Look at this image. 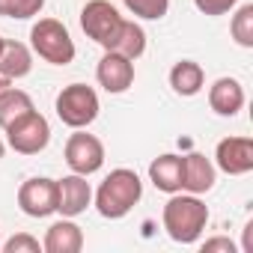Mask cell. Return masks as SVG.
<instances>
[{"label": "cell", "mask_w": 253, "mask_h": 253, "mask_svg": "<svg viewBox=\"0 0 253 253\" xmlns=\"http://www.w3.org/2000/svg\"><path fill=\"white\" fill-rule=\"evenodd\" d=\"M161 220H164V229L167 235L176 241V244H194L200 241L206 223H209V206L200 200V194H170L164 211H161Z\"/></svg>", "instance_id": "obj_1"}, {"label": "cell", "mask_w": 253, "mask_h": 253, "mask_svg": "<svg viewBox=\"0 0 253 253\" xmlns=\"http://www.w3.org/2000/svg\"><path fill=\"white\" fill-rule=\"evenodd\" d=\"M143 197V182L134 170L128 167H116L107 173V179L98 185L95 191V209L101 217L107 220H119L125 217Z\"/></svg>", "instance_id": "obj_2"}, {"label": "cell", "mask_w": 253, "mask_h": 253, "mask_svg": "<svg viewBox=\"0 0 253 253\" xmlns=\"http://www.w3.org/2000/svg\"><path fill=\"white\" fill-rule=\"evenodd\" d=\"M30 45L33 51L51 63V66H69L75 60V42H72V33L66 30L63 21L57 18H39L30 30Z\"/></svg>", "instance_id": "obj_3"}, {"label": "cell", "mask_w": 253, "mask_h": 253, "mask_svg": "<svg viewBox=\"0 0 253 253\" xmlns=\"http://www.w3.org/2000/svg\"><path fill=\"white\" fill-rule=\"evenodd\" d=\"M54 107H57L60 122L69 125V128H86V125L95 122V116L101 110L95 89L86 86V84H69V86H63L60 95H57V101H54Z\"/></svg>", "instance_id": "obj_4"}, {"label": "cell", "mask_w": 253, "mask_h": 253, "mask_svg": "<svg viewBox=\"0 0 253 253\" xmlns=\"http://www.w3.org/2000/svg\"><path fill=\"white\" fill-rule=\"evenodd\" d=\"M3 131H6V146L15 149L18 155H39L51 143V125L39 110L24 113Z\"/></svg>", "instance_id": "obj_5"}, {"label": "cell", "mask_w": 253, "mask_h": 253, "mask_svg": "<svg viewBox=\"0 0 253 253\" xmlns=\"http://www.w3.org/2000/svg\"><path fill=\"white\" fill-rule=\"evenodd\" d=\"M122 21L125 18L119 15V9L113 3H107V0H89V3L81 9V27H84V33L95 45H101L104 51L116 42V36L122 30Z\"/></svg>", "instance_id": "obj_6"}, {"label": "cell", "mask_w": 253, "mask_h": 253, "mask_svg": "<svg viewBox=\"0 0 253 253\" xmlns=\"http://www.w3.org/2000/svg\"><path fill=\"white\" fill-rule=\"evenodd\" d=\"M63 155H66L69 170L81 176H92L104 167V143L95 134H86L81 128H75V134L66 140Z\"/></svg>", "instance_id": "obj_7"}, {"label": "cell", "mask_w": 253, "mask_h": 253, "mask_svg": "<svg viewBox=\"0 0 253 253\" xmlns=\"http://www.w3.org/2000/svg\"><path fill=\"white\" fill-rule=\"evenodd\" d=\"M18 209L27 217H48L57 211V179H27L18 188Z\"/></svg>", "instance_id": "obj_8"}, {"label": "cell", "mask_w": 253, "mask_h": 253, "mask_svg": "<svg viewBox=\"0 0 253 253\" xmlns=\"http://www.w3.org/2000/svg\"><path fill=\"white\" fill-rule=\"evenodd\" d=\"M95 81H98V86H104L110 95L125 92V89L134 84V60L122 57V54H116V51H104V57H101L98 66H95Z\"/></svg>", "instance_id": "obj_9"}, {"label": "cell", "mask_w": 253, "mask_h": 253, "mask_svg": "<svg viewBox=\"0 0 253 253\" xmlns=\"http://www.w3.org/2000/svg\"><path fill=\"white\" fill-rule=\"evenodd\" d=\"M92 203V188L86 182V176L81 173H72V176H63L57 179V211L63 217H78L89 209Z\"/></svg>", "instance_id": "obj_10"}, {"label": "cell", "mask_w": 253, "mask_h": 253, "mask_svg": "<svg viewBox=\"0 0 253 253\" xmlns=\"http://www.w3.org/2000/svg\"><path fill=\"white\" fill-rule=\"evenodd\" d=\"M214 164L226 176H244L253 170V140L250 137H223L214 149Z\"/></svg>", "instance_id": "obj_11"}, {"label": "cell", "mask_w": 253, "mask_h": 253, "mask_svg": "<svg viewBox=\"0 0 253 253\" xmlns=\"http://www.w3.org/2000/svg\"><path fill=\"white\" fill-rule=\"evenodd\" d=\"M214 164L200 155V152H191V155H182V191L188 194H209L214 188Z\"/></svg>", "instance_id": "obj_12"}, {"label": "cell", "mask_w": 253, "mask_h": 253, "mask_svg": "<svg viewBox=\"0 0 253 253\" xmlns=\"http://www.w3.org/2000/svg\"><path fill=\"white\" fill-rule=\"evenodd\" d=\"M42 250L45 253H81L84 250V229L72 217H63V220L48 226Z\"/></svg>", "instance_id": "obj_13"}, {"label": "cell", "mask_w": 253, "mask_h": 253, "mask_svg": "<svg viewBox=\"0 0 253 253\" xmlns=\"http://www.w3.org/2000/svg\"><path fill=\"white\" fill-rule=\"evenodd\" d=\"M209 104L217 116H235L244 107V86L235 78H217L209 86Z\"/></svg>", "instance_id": "obj_14"}, {"label": "cell", "mask_w": 253, "mask_h": 253, "mask_svg": "<svg viewBox=\"0 0 253 253\" xmlns=\"http://www.w3.org/2000/svg\"><path fill=\"white\" fill-rule=\"evenodd\" d=\"M33 69V54L24 42H6L3 39V48H0V75L9 78V81H18V78H27Z\"/></svg>", "instance_id": "obj_15"}, {"label": "cell", "mask_w": 253, "mask_h": 253, "mask_svg": "<svg viewBox=\"0 0 253 253\" xmlns=\"http://www.w3.org/2000/svg\"><path fill=\"white\" fill-rule=\"evenodd\" d=\"M149 179L164 194L182 191V155H158L149 164Z\"/></svg>", "instance_id": "obj_16"}, {"label": "cell", "mask_w": 253, "mask_h": 253, "mask_svg": "<svg viewBox=\"0 0 253 253\" xmlns=\"http://www.w3.org/2000/svg\"><path fill=\"white\" fill-rule=\"evenodd\" d=\"M203 84H206V72H203V66L194 63V60H179V63L170 69V86H173V92H179V95H185V98L197 95V92L203 89Z\"/></svg>", "instance_id": "obj_17"}, {"label": "cell", "mask_w": 253, "mask_h": 253, "mask_svg": "<svg viewBox=\"0 0 253 253\" xmlns=\"http://www.w3.org/2000/svg\"><path fill=\"white\" fill-rule=\"evenodd\" d=\"M107 51H116V54L128 57V60H140L143 51H146V33H143V27H140L137 21H128V18H125V21H122V30H119V36H116V42H113Z\"/></svg>", "instance_id": "obj_18"}, {"label": "cell", "mask_w": 253, "mask_h": 253, "mask_svg": "<svg viewBox=\"0 0 253 253\" xmlns=\"http://www.w3.org/2000/svg\"><path fill=\"white\" fill-rule=\"evenodd\" d=\"M36 110L33 107V98L24 92V89H15V86H6L0 92V128H9L15 119H21L24 113Z\"/></svg>", "instance_id": "obj_19"}, {"label": "cell", "mask_w": 253, "mask_h": 253, "mask_svg": "<svg viewBox=\"0 0 253 253\" xmlns=\"http://www.w3.org/2000/svg\"><path fill=\"white\" fill-rule=\"evenodd\" d=\"M229 33H232L235 45H241V48H253V3L238 6V12L232 15Z\"/></svg>", "instance_id": "obj_20"}, {"label": "cell", "mask_w": 253, "mask_h": 253, "mask_svg": "<svg viewBox=\"0 0 253 253\" xmlns=\"http://www.w3.org/2000/svg\"><path fill=\"white\" fill-rule=\"evenodd\" d=\"M125 9L143 21H161L170 9V0H122Z\"/></svg>", "instance_id": "obj_21"}, {"label": "cell", "mask_w": 253, "mask_h": 253, "mask_svg": "<svg viewBox=\"0 0 253 253\" xmlns=\"http://www.w3.org/2000/svg\"><path fill=\"white\" fill-rule=\"evenodd\" d=\"M42 6H45V0H0V15L24 21V18L39 15Z\"/></svg>", "instance_id": "obj_22"}, {"label": "cell", "mask_w": 253, "mask_h": 253, "mask_svg": "<svg viewBox=\"0 0 253 253\" xmlns=\"http://www.w3.org/2000/svg\"><path fill=\"white\" fill-rule=\"evenodd\" d=\"M0 250H3V253H42V244H39L36 235H30V232H18V235H12L9 241L0 244Z\"/></svg>", "instance_id": "obj_23"}, {"label": "cell", "mask_w": 253, "mask_h": 253, "mask_svg": "<svg viewBox=\"0 0 253 253\" xmlns=\"http://www.w3.org/2000/svg\"><path fill=\"white\" fill-rule=\"evenodd\" d=\"M235 3L238 0H194V6L203 12V15H226V12H232L235 9Z\"/></svg>", "instance_id": "obj_24"}, {"label": "cell", "mask_w": 253, "mask_h": 253, "mask_svg": "<svg viewBox=\"0 0 253 253\" xmlns=\"http://www.w3.org/2000/svg\"><path fill=\"white\" fill-rule=\"evenodd\" d=\"M235 241H229L226 235H214V238H206L203 241V253H235Z\"/></svg>", "instance_id": "obj_25"}, {"label": "cell", "mask_w": 253, "mask_h": 253, "mask_svg": "<svg viewBox=\"0 0 253 253\" xmlns=\"http://www.w3.org/2000/svg\"><path fill=\"white\" fill-rule=\"evenodd\" d=\"M241 250H244V253H253V220L244 226V241H241Z\"/></svg>", "instance_id": "obj_26"}, {"label": "cell", "mask_w": 253, "mask_h": 253, "mask_svg": "<svg viewBox=\"0 0 253 253\" xmlns=\"http://www.w3.org/2000/svg\"><path fill=\"white\" fill-rule=\"evenodd\" d=\"M6 86H12V81H9V78H3V75H0V92H3Z\"/></svg>", "instance_id": "obj_27"}, {"label": "cell", "mask_w": 253, "mask_h": 253, "mask_svg": "<svg viewBox=\"0 0 253 253\" xmlns=\"http://www.w3.org/2000/svg\"><path fill=\"white\" fill-rule=\"evenodd\" d=\"M3 152H6V143H3V140H0V158H3Z\"/></svg>", "instance_id": "obj_28"}, {"label": "cell", "mask_w": 253, "mask_h": 253, "mask_svg": "<svg viewBox=\"0 0 253 253\" xmlns=\"http://www.w3.org/2000/svg\"><path fill=\"white\" fill-rule=\"evenodd\" d=\"M0 48H3V36H0Z\"/></svg>", "instance_id": "obj_29"}, {"label": "cell", "mask_w": 253, "mask_h": 253, "mask_svg": "<svg viewBox=\"0 0 253 253\" xmlns=\"http://www.w3.org/2000/svg\"><path fill=\"white\" fill-rule=\"evenodd\" d=\"M0 244H3V238H0Z\"/></svg>", "instance_id": "obj_30"}]
</instances>
